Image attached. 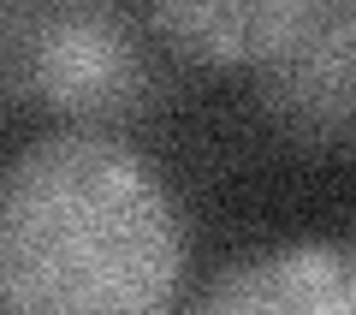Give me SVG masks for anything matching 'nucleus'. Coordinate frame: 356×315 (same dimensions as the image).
<instances>
[{"mask_svg":"<svg viewBox=\"0 0 356 315\" xmlns=\"http://www.w3.org/2000/svg\"><path fill=\"white\" fill-rule=\"evenodd\" d=\"M178 197L131 143L48 131L0 167V315H166Z\"/></svg>","mask_w":356,"mask_h":315,"instance_id":"1","label":"nucleus"},{"mask_svg":"<svg viewBox=\"0 0 356 315\" xmlns=\"http://www.w3.org/2000/svg\"><path fill=\"white\" fill-rule=\"evenodd\" d=\"M291 13L297 0H191V6H149V24L191 54L255 66L273 48V36L291 24Z\"/></svg>","mask_w":356,"mask_h":315,"instance_id":"5","label":"nucleus"},{"mask_svg":"<svg viewBox=\"0 0 356 315\" xmlns=\"http://www.w3.org/2000/svg\"><path fill=\"white\" fill-rule=\"evenodd\" d=\"M350 298H356L350 244L297 238L232 262L208 286L196 315H350Z\"/></svg>","mask_w":356,"mask_h":315,"instance_id":"4","label":"nucleus"},{"mask_svg":"<svg viewBox=\"0 0 356 315\" xmlns=\"http://www.w3.org/2000/svg\"><path fill=\"white\" fill-rule=\"evenodd\" d=\"M154 84L137 18L102 0H0V89L54 114L113 119Z\"/></svg>","mask_w":356,"mask_h":315,"instance_id":"2","label":"nucleus"},{"mask_svg":"<svg viewBox=\"0 0 356 315\" xmlns=\"http://www.w3.org/2000/svg\"><path fill=\"white\" fill-rule=\"evenodd\" d=\"M350 42L356 13L344 0H297L291 24L255 60L261 101L291 137L321 149L350 143Z\"/></svg>","mask_w":356,"mask_h":315,"instance_id":"3","label":"nucleus"}]
</instances>
